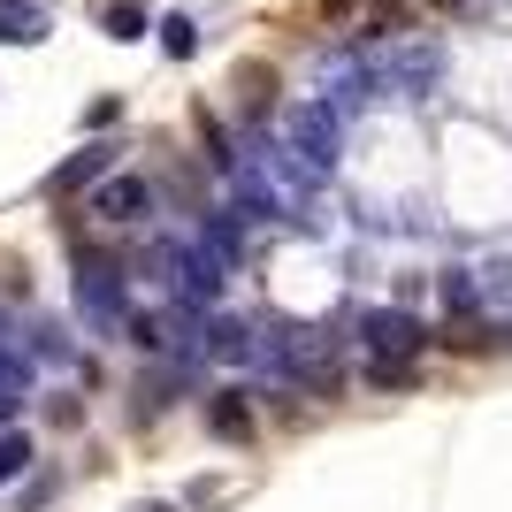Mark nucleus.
Wrapping results in <instances>:
<instances>
[{"label":"nucleus","instance_id":"6","mask_svg":"<svg viewBox=\"0 0 512 512\" xmlns=\"http://www.w3.org/2000/svg\"><path fill=\"white\" fill-rule=\"evenodd\" d=\"M54 23H46L39 0H0V46H39Z\"/></svg>","mask_w":512,"mask_h":512},{"label":"nucleus","instance_id":"7","mask_svg":"<svg viewBox=\"0 0 512 512\" xmlns=\"http://www.w3.org/2000/svg\"><path fill=\"white\" fill-rule=\"evenodd\" d=\"M207 428L222 436V444H245V436H253V406H245V390H214V398H207Z\"/></svg>","mask_w":512,"mask_h":512},{"label":"nucleus","instance_id":"12","mask_svg":"<svg viewBox=\"0 0 512 512\" xmlns=\"http://www.w3.org/2000/svg\"><path fill=\"white\" fill-rule=\"evenodd\" d=\"M444 306H451V314H474V306H482V283H474L467 268H451V276H444Z\"/></svg>","mask_w":512,"mask_h":512},{"label":"nucleus","instance_id":"9","mask_svg":"<svg viewBox=\"0 0 512 512\" xmlns=\"http://www.w3.org/2000/svg\"><path fill=\"white\" fill-rule=\"evenodd\" d=\"M107 39H146V31H153V23H146V8H138V0H115V8H107Z\"/></svg>","mask_w":512,"mask_h":512},{"label":"nucleus","instance_id":"2","mask_svg":"<svg viewBox=\"0 0 512 512\" xmlns=\"http://www.w3.org/2000/svg\"><path fill=\"white\" fill-rule=\"evenodd\" d=\"M283 138H291V153H299L306 169H337V146H344V123H337V107L329 100H299L291 115H283Z\"/></svg>","mask_w":512,"mask_h":512},{"label":"nucleus","instance_id":"3","mask_svg":"<svg viewBox=\"0 0 512 512\" xmlns=\"http://www.w3.org/2000/svg\"><path fill=\"white\" fill-rule=\"evenodd\" d=\"M77 314L92 329H130V306H123V276L107 260H77Z\"/></svg>","mask_w":512,"mask_h":512},{"label":"nucleus","instance_id":"5","mask_svg":"<svg viewBox=\"0 0 512 512\" xmlns=\"http://www.w3.org/2000/svg\"><path fill=\"white\" fill-rule=\"evenodd\" d=\"M92 214H100V222H146L153 214V184L146 176H107L100 192H92Z\"/></svg>","mask_w":512,"mask_h":512},{"label":"nucleus","instance_id":"11","mask_svg":"<svg viewBox=\"0 0 512 512\" xmlns=\"http://www.w3.org/2000/svg\"><path fill=\"white\" fill-rule=\"evenodd\" d=\"M161 46H169L176 62H192V54H199V23L192 16H161Z\"/></svg>","mask_w":512,"mask_h":512},{"label":"nucleus","instance_id":"8","mask_svg":"<svg viewBox=\"0 0 512 512\" xmlns=\"http://www.w3.org/2000/svg\"><path fill=\"white\" fill-rule=\"evenodd\" d=\"M107 153L115 146H85L77 161H62V169L46 176V192H77V184H92V176H107Z\"/></svg>","mask_w":512,"mask_h":512},{"label":"nucleus","instance_id":"1","mask_svg":"<svg viewBox=\"0 0 512 512\" xmlns=\"http://www.w3.org/2000/svg\"><path fill=\"white\" fill-rule=\"evenodd\" d=\"M367 69H375V92L421 100V92H436V77H444V54L428 39H390V46H367Z\"/></svg>","mask_w":512,"mask_h":512},{"label":"nucleus","instance_id":"14","mask_svg":"<svg viewBox=\"0 0 512 512\" xmlns=\"http://www.w3.org/2000/svg\"><path fill=\"white\" fill-rule=\"evenodd\" d=\"M436 8H467V0H436Z\"/></svg>","mask_w":512,"mask_h":512},{"label":"nucleus","instance_id":"13","mask_svg":"<svg viewBox=\"0 0 512 512\" xmlns=\"http://www.w3.org/2000/svg\"><path fill=\"white\" fill-rule=\"evenodd\" d=\"M16 421V390H0V428Z\"/></svg>","mask_w":512,"mask_h":512},{"label":"nucleus","instance_id":"4","mask_svg":"<svg viewBox=\"0 0 512 512\" xmlns=\"http://www.w3.org/2000/svg\"><path fill=\"white\" fill-rule=\"evenodd\" d=\"M360 344L375 352V360H413L421 352V321L413 314H398V306H375V314H360Z\"/></svg>","mask_w":512,"mask_h":512},{"label":"nucleus","instance_id":"10","mask_svg":"<svg viewBox=\"0 0 512 512\" xmlns=\"http://www.w3.org/2000/svg\"><path fill=\"white\" fill-rule=\"evenodd\" d=\"M31 459H39V451H31V436H23V428H0V482H16Z\"/></svg>","mask_w":512,"mask_h":512}]
</instances>
